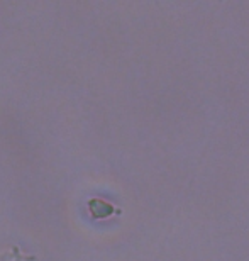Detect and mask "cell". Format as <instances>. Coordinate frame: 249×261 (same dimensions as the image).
Instances as JSON below:
<instances>
[{"label": "cell", "mask_w": 249, "mask_h": 261, "mask_svg": "<svg viewBox=\"0 0 249 261\" xmlns=\"http://www.w3.org/2000/svg\"><path fill=\"white\" fill-rule=\"evenodd\" d=\"M29 258H25L24 254H17V256H12L10 254V259H7V261H27Z\"/></svg>", "instance_id": "cell-1"}]
</instances>
